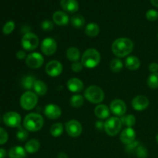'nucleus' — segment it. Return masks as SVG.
Segmentation results:
<instances>
[{
	"instance_id": "obj_1",
	"label": "nucleus",
	"mask_w": 158,
	"mask_h": 158,
	"mask_svg": "<svg viewBox=\"0 0 158 158\" xmlns=\"http://www.w3.org/2000/svg\"><path fill=\"white\" fill-rule=\"evenodd\" d=\"M112 52L119 58H123L130 55L134 49V43L128 38H118L112 44Z\"/></svg>"
},
{
	"instance_id": "obj_2",
	"label": "nucleus",
	"mask_w": 158,
	"mask_h": 158,
	"mask_svg": "<svg viewBox=\"0 0 158 158\" xmlns=\"http://www.w3.org/2000/svg\"><path fill=\"white\" fill-rule=\"evenodd\" d=\"M44 124L43 117L37 113H31L26 116L23 120V127L30 132L40 131Z\"/></svg>"
},
{
	"instance_id": "obj_3",
	"label": "nucleus",
	"mask_w": 158,
	"mask_h": 158,
	"mask_svg": "<svg viewBox=\"0 0 158 158\" xmlns=\"http://www.w3.org/2000/svg\"><path fill=\"white\" fill-rule=\"evenodd\" d=\"M101 56L98 50L94 48L88 49L83 52L81 57V63L83 66L88 69H93L98 66L100 63Z\"/></svg>"
},
{
	"instance_id": "obj_4",
	"label": "nucleus",
	"mask_w": 158,
	"mask_h": 158,
	"mask_svg": "<svg viewBox=\"0 0 158 158\" xmlns=\"http://www.w3.org/2000/svg\"><path fill=\"white\" fill-rule=\"evenodd\" d=\"M84 97L90 103L98 104L104 100L105 94L101 88L96 85H92L88 86L84 92Z\"/></svg>"
},
{
	"instance_id": "obj_5",
	"label": "nucleus",
	"mask_w": 158,
	"mask_h": 158,
	"mask_svg": "<svg viewBox=\"0 0 158 158\" xmlns=\"http://www.w3.org/2000/svg\"><path fill=\"white\" fill-rule=\"evenodd\" d=\"M122 125L123 123L119 117H109L104 123V131L108 136L114 137L120 133Z\"/></svg>"
},
{
	"instance_id": "obj_6",
	"label": "nucleus",
	"mask_w": 158,
	"mask_h": 158,
	"mask_svg": "<svg viewBox=\"0 0 158 158\" xmlns=\"http://www.w3.org/2000/svg\"><path fill=\"white\" fill-rule=\"evenodd\" d=\"M38 103V97L36 94L31 91L25 92L20 97V106L26 110L34 109Z\"/></svg>"
},
{
	"instance_id": "obj_7",
	"label": "nucleus",
	"mask_w": 158,
	"mask_h": 158,
	"mask_svg": "<svg viewBox=\"0 0 158 158\" xmlns=\"http://www.w3.org/2000/svg\"><path fill=\"white\" fill-rule=\"evenodd\" d=\"M40 43L38 36L32 32H26L22 38V46L27 51H32L37 48Z\"/></svg>"
},
{
	"instance_id": "obj_8",
	"label": "nucleus",
	"mask_w": 158,
	"mask_h": 158,
	"mask_svg": "<svg viewBox=\"0 0 158 158\" xmlns=\"http://www.w3.org/2000/svg\"><path fill=\"white\" fill-rule=\"evenodd\" d=\"M21 116L17 112L9 111L3 116V122L9 127H19L21 126Z\"/></svg>"
},
{
	"instance_id": "obj_9",
	"label": "nucleus",
	"mask_w": 158,
	"mask_h": 158,
	"mask_svg": "<svg viewBox=\"0 0 158 158\" xmlns=\"http://www.w3.org/2000/svg\"><path fill=\"white\" fill-rule=\"evenodd\" d=\"M44 58L40 52H32L26 58V64L30 69H39L43 66Z\"/></svg>"
},
{
	"instance_id": "obj_10",
	"label": "nucleus",
	"mask_w": 158,
	"mask_h": 158,
	"mask_svg": "<svg viewBox=\"0 0 158 158\" xmlns=\"http://www.w3.org/2000/svg\"><path fill=\"white\" fill-rule=\"evenodd\" d=\"M65 129L68 135L71 137H79L82 134V131H83L81 123L77 120H71L66 122L65 125Z\"/></svg>"
},
{
	"instance_id": "obj_11",
	"label": "nucleus",
	"mask_w": 158,
	"mask_h": 158,
	"mask_svg": "<svg viewBox=\"0 0 158 158\" xmlns=\"http://www.w3.org/2000/svg\"><path fill=\"white\" fill-rule=\"evenodd\" d=\"M57 49L56 42L51 37L44 39L41 43V51L46 56H52Z\"/></svg>"
},
{
	"instance_id": "obj_12",
	"label": "nucleus",
	"mask_w": 158,
	"mask_h": 158,
	"mask_svg": "<svg viewBox=\"0 0 158 158\" xmlns=\"http://www.w3.org/2000/svg\"><path fill=\"white\" fill-rule=\"evenodd\" d=\"M45 70L46 74L49 77H59L63 72V65L57 60H51L46 64Z\"/></svg>"
},
{
	"instance_id": "obj_13",
	"label": "nucleus",
	"mask_w": 158,
	"mask_h": 158,
	"mask_svg": "<svg viewBox=\"0 0 158 158\" xmlns=\"http://www.w3.org/2000/svg\"><path fill=\"white\" fill-rule=\"evenodd\" d=\"M110 110L117 117H123L127 112V105L120 99H115L111 102Z\"/></svg>"
},
{
	"instance_id": "obj_14",
	"label": "nucleus",
	"mask_w": 158,
	"mask_h": 158,
	"mask_svg": "<svg viewBox=\"0 0 158 158\" xmlns=\"http://www.w3.org/2000/svg\"><path fill=\"white\" fill-rule=\"evenodd\" d=\"M149 103L150 101L148 97L143 95H138L133 99L131 104L135 110L143 111L148 107Z\"/></svg>"
},
{
	"instance_id": "obj_15",
	"label": "nucleus",
	"mask_w": 158,
	"mask_h": 158,
	"mask_svg": "<svg viewBox=\"0 0 158 158\" xmlns=\"http://www.w3.org/2000/svg\"><path fill=\"white\" fill-rule=\"evenodd\" d=\"M44 114L47 118L51 120H56L60 118L62 114V110L60 107L57 105L50 103L46 105L44 109Z\"/></svg>"
},
{
	"instance_id": "obj_16",
	"label": "nucleus",
	"mask_w": 158,
	"mask_h": 158,
	"mask_svg": "<svg viewBox=\"0 0 158 158\" xmlns=\"http://www.w3.org/2000/svg\"><path fill=\"white\" fill-rule=\"evenodd\" d=\"M120 141L124 144L128 145L135 141L136 132L132 127H127L123 130L120 135Z\"/></svg>"
},
{
	"instance_id": "obj_17",
	"label": "nucleus",
	"mask_w": 158,
	"mask_h": 158,
	"mask_svg": "<svg viewBox=\"0 0 158 158\" xmlns=\"http://www.w3.org/2000/svg\"><path fill=\"white\" fill-rule=\"evenodd\" d=\"M68 89L70 92L77 94V93L81 92L83 89V83L78 78L73 77L70 78L66 83Z\"/></svg>"
},
{
	"instance_id": "obj_18",
	"label": "nucleus",
	"mask_w": 158,
	"mask_h": 158,
	"mask_svg": "<svg viewBox=\"0 0 158 158\" xmlns=\"http://www.w3.org/2000/svg\"><path fill=\"white\" fill-rule=\"evenodd\" d=\"M60 6L69 13H75L79 9V3L77 0H61Z\"/></svg>"
},
{
	"instance_id": "obj_19",
	"label": "nucleus",
	"mask_w": 158,
	"mask_h": 158,
	"mask_svg": "<svg viewBox=\"0 0 158 158\" xmlns=\"http://www.w3.org/2000/svg\"><path fill=\"white\" fill-rule=\"evenodd\" d=\"M52 20L57 26H66L69 21V18L67 14L62 11H56L52 15Z\"/></svg>"
},
{
	"instance_id": "obj_20",
	"label": "nucleus",
	"mask_w": 158,
	"mask_h": 158,
	"mask_svg": "<svg viewBox=\"0 0 158 158\" xmlns=\"http://www.w3.org/2000/svg\"><path fill=\"white\" fill-rule=\"evenodd\" d=\"M110 110L107 106L104 104H99L94 109V114L97 118L100 120H105L108 119L110 117Z\"/></svg>"
},
{
	"instance_id": "obj_21",
	"label": "nucleus",
	"mask_w": 158,
	"mask_h": 158,
	"mask_svg": "<svg viewBox=\"0 0 158 158\" xmlns=\"http://www.w3.org/2000/svg\"><path fill=\"white\" fill-rule=\"evenodd\" d=\"M125 66L130 70H137L140 66V60L135 56H129L125 60Z\"/></svg>"
},
{
	"instance_id": "obj_22",
	"label": "nucleus",
	"mask_w": 158,
	"mask_h": 158,
	"mask_svg": "<svg viewBox=\"0 0 158 158\" xmlns=\"http://www.w3.org/2000/svg\"><path fill=\"white\" fill-rule=\"evenodd\" d=\"M26 151L25 148L21 146H15L9 151V158H26Z\"/></svg>"
},
{
	"instance_id": "obj_23",
	"label": "nucleus",
	"mask_w": 158,
	"mask_h": 158,
	"mask_svg": "<svg viewBox=\"0 0 158 158\" xmlns=\"http://www.w3.org/2000/svg\"><path fill=\"white\" fill-rule=\"evenodd\" d=\"M40 143L36 139H32L26 142L25 144V150L29 154H34L40 150Z\"/></svg>"
},
{
	"instance_id": "obj_24",
	"label": "nucleus",
	"mask_w": 158,
	"mask_h": 158,
	"mask_svg": "<svg viewBox=\"0 0 158 158\" xmlns=\"http://www.w3.org/2000/svg\"><path fill=\"white\" fill-rule=\"evenodd\" d=\"M66 57L69 61L73 62V63L79 61L80 57V49L75 46H71L66 50Z\"/></svg>"
},
{
	"instance_id": "obj_25",
	"label": "nucleus",
	"mask_w": 158,
	"mask_h": 158,
	"mask_svg": "<svg viewBox=\"0 0 158 158\" xmlns=\"http://www.w3.org/2000/svg\"><path fill=\"white\" fill-rule=\"evenodd\" d=\"M100 32V26L96 23H89L86 25L85 33L89 37H96Z\"/></svg>"
},
{
	"instance_id": "obj_26",
	"label": "nucleus",
	"mask_w": 158,
	"mask_h": 158,
	"mask_svg": "<svg viewBox=\"0 0 158 158\" xmlns=\"http://www.w3.org/2000/svg\"><path fill=\"white\" fill-rule=\"evenodd\" d=\"M33 89L36 95L44 96L47 93L48 86L44 82L41 81V80H36L34 84Z\"/></svg>"
},
{
	"instance_id": "obj_27",
	"label": "nucleus",
	"mask_w": 158,
	"mask_h": 158,
	"mask_svg": "<svg viewBox=\"0 0 158 158\" xmlns=\"http://www.w3.org/2000/svg\"><path fill=\"white\" fill-rule=\"evenodd\" d=\"M85 18L80 14H76L73 15L70 19L71 25L76 29H81L85 25Z\"/></svg>"
},
{
	"instance_id": "obj_28",
	"label": "nucleus",
	"mask_w": 158,
	"mask_h": 158,
	"mask_svg": "<svg viewBox=\"0 0 158 158\" xmlns=\"http://www.w3.org/2000/svg\"><path fill=\"white\" fill-rule=\"evenodd\" d=\"M35 81H36V80H35V77H32V76H26V77H23V79L22 80V86H23V87L24 88V89H31L33 88Z\"/></svg>"
},
{
	"instance_id": "obj_29",
	"label": "nucleus",
	"mask_w": 158,
	"mask_h": 158,
	"mask_svg": "<svg viewBox=\"0 0 158 158\" xmlns=\"http://www.w3.org/2000/svg\"><path fill=\"white\" fill-rule=\"evenodd\" d=\"M63 125L61 123H56L50 127V134L52 137H59L63 133Z\"/></svg>"
},
{
	"instance_id": "obj_30",
	"label": "nucleus",
	"mask_w": 158,
	"mask_h": 158,
	"mask_svg": "<svg viewBox=\"0 0 158 158\" xmlns=\"http://www.w3.org/2000/svg\"><path fill=\"white\" fill-rule=\"evenodd\" d=\"M84 103V98L80 94H75L70 98V105L73 107L79 108L83 106Z\"/></svg>"
},
{
	"instance_id": "obj_31",
	"label": "nucleus",
	"mask_w": 158,
	"mask_h": 158,
	"mask_svg": "<svg viewBox=\"0 0 158 158\" xmlns=\"http://www.w3.org/2000/svg\"><path fill=\"white\" fill-rule=\"evenodd\" d=\"M122 123L127 127H132L136 123V118L133 114H127V115H123L120 118Z\"/></svg>"
},
{
	"instance_id": "obj_32",
	"label": "nucleus",
	"mask_w": 158,
	"mask_h": 158,
	"mask_svg": "<svg viewBox=\"0 0 158 158\" xmlns=\"http://www.w3.org/2000/svg\"><path fill=\"white\" fill-rule=\"evenodd\" d=\"M148 86L151 89H157L158 88V73H153L148 77Z\"/></svg>"
},
{
	"instance_id": "obj_33",
	"label": "nucleus",
	"mask_w": 158,
	"mask_h": 158,
	"mask_svg": "<svg viewBox=\"0 0 158 158\" xmlns=\"http://www.w3.org/2000/svg\"><path fill=\"white\" fill-rule=\"evenodd\" d=\"M123 64L122 63L121 60L120 59H114L112 61L110 62V68L111 71L114 73H119L122 69H123Z\"/></svg>"
},
{
	"instance_id": "obj_34",
	"label": "nucleus",
	"mask_w": 158,
	"mask_h": 158,
	"mask_svg": "<svg viewBox=\"0 0 158 158\" xmlns=\"http://www.w3.org/2000/svg\"><path fill=\"white\" fill-rule=\"evenodd\" d=\"M28 136H29V133L26 129H25L24 127L19 126L18 127V131L16 133V137L20 142H23L25 140H26V139L28 138Z\"/></svg>"
},
{
	"instance_id": "obj_35",
	"label": "nucleus",
	"mask_w": 158,
	"mask_h": 158,
	"mask_svg": "<svg viewBox=\"0 0 158 158\" xmlns=\"http://www.w3.org/2000/svg\"><path fill=\"white\" fill-rule=\"evenodd\" d=\"M137 158H147L148 156V151L143 145L140 144L135 152Z\"/></svg>"
},
{
	"instance_id": "obj_36",
	"label": "nucleus",
	"mask_w": 158,
	"mask_h": 158,
	"mask_svg": "<svg viewBox=\"0 0 158 158\" xmlns=\"http://www.w3.org/2000/svg\"><path fill=\"white\" fill-rule=\"evenodd\" d=\"M14 29H15V23L13 21H9L3 26L2 32L5 35H9L13 32Z\"/></svg>"
},
{
	"instance_id": "obj_37",
	"label": "nucleus",
	"mask_w": 158,
	"mask_h": 158,
	"mask_svg": "<svg viewBox=\"0 0 158 158\" xmlns=\"http://www.w3.org/2000/svg\"><path fill=\"white\" fill-rule=\"evenodd\" d=\"M140 142L137 141V140H135V141H134L133 143L127 145L126 148H125L126 152L128 153V154H135L136 150H137V148L140 146Z\"/></svg>"
},
{
	"instance_id": "obj_38",
	"label": "nucleus",
	"mask_w": 158,
	"mask_h": 158,
	"mask_svg": "<svg viewBox=\"0 0 158 158\" xmlns=\"http://www.w3.org/2000/svg\"><path fill=\"white\" fill-rule=\"evenodd\" d=\"M53 23L49 19H46L41 23V28L45 32H50L53 29Z\"/></svg>"
},
{
	"instance_id": "obj_39",
	"label": "nucleus",
	"mask_w": 158,
	"mask_h": 158,
	"mask_svg": "<svg viewBox=\"0 0 158 158\" xmlns=\"http://www.w3.org/2000/svg\"><path fill=\"white\" fill-rule=\"evenodd\" d=\"M146 18L151 22L156 21L158 19V12L154 9H150L146 12Z\"/></svg>"
},
{
	"instance_id": "obj_40",
	"label": "nucleus",
	"mask_w": 158,
	"mask_h": 158,
	"mask_svg": "<svg viewBox=\"0 0 158 158\" xmlns=\"http://www.w3.org/2000/svg\"><path fill=\"white\" fill-rule=\"evenodd\" d=\"M9 135L8 133L3 128L0 127V145L5 144L8 141Z\"/></svg>"
},
{
	"instance_id": "obj_41",
	"label": "nucleus",
	"mask_w": 158,
	"mask_h": 158,
	"mask_svg": "<svg viewBox=\"0 0 158 158\" xmlns=\"http://www.w3.org/2000/svg\"><path fill=\"white\" fill-rule=\"evenodd\" d=\"M83 67H84V66H83V63H82L81 62L79 61L74 62V63H73L72 65H71V69L75 73H79L80 72V71H82Z\"/></svg>"
},
{
	"instance_id": "obj_42",
	"label": "nucleus",
	"mask_w": 158,
	"mask_h": 158,
	"mask_svg": "<svg viewBox=\"0 0 158 158\" xmlns=\"http://www.w3.org/2000/svg\"><path fill=\"white\" fill-rule=\"evenodd\" d=\"M149 70L151 73H157L158 71V64L157 63H151L149 65Z\"/></svg>"
},
{
	"instance_id": "obj_43",
	"label": "nucleus",
	"mask_w": 158,
	"mask_h": 158,
	"mask_svg": "<svg viewBox=\"0 0 158 158\" xmlns=\"http://www.w3.org/2000/svg\"><path fill=\"white\" fill-rule=\"evenodd\" d=\"M95 127L98 131H103L104 129V122H103L102 120H98L95 123Z\"/></svg>"
},
{
	"instance_id": "obj_44",
	"label": "nucleus",
	"mask_w": 158,
	"mask_h": 158,
	"mask_svg": "<svg viewBox=\"0 0 158 158\" xmlns=\"http://www.w3.org/2000/svg\"><path fill=\"white\" fill-rule=\"evenodd\" d=\"M16 57L19 60H24L26 58V52L23 50H19L16 52Z\"/></svg>"
},
{
	"instance_id": "obj_45",
	"label": "nucleus",
	"mask_w": 158,
	"mask_h": 158,
	"mask_svg": "<svg viewBox=\"0 0 158 158\" xmlns=\"http://www.w3.org/2000/svg\"><path fill=\"white\" fill-rule=\"evenodd\" d=\"M6 151L3 148H0V158H5L6 156Z\"/></svg>"
},
{
	"instance_id": "obj_46",
	"label": "nucleus",
	"mask_w": 158,
	"mask_h": 158,
	"mask_svg": "<svg viewBox=\"0 0 158 158\" xmlns=\"http://www.w3.org/2000/svg\"><path fill=\"white\" fill-rule=\"evenodd\" d=\"M57 158H68V157H67V155H66L64 152H61L59 154L58 157Z\"/></svg>"
},
{
	"instance_id": "obj_47",
	"label": "nucleus",
	"mask_w": 158,
	"mask_h": 158,
	"mask_svg": "<svg viewBox=\"0 0 158 158\" xmlns=\"http://www.w3.org/2000/svg\"><path fill=\"white\" fill-rule=\"evenodd\" d=\"M151 2L153 6L158 8V0H151Z\"/></svg>"
},
{
	"instance_id": "obj_48",
	"label": "nucleus",
	"mask_w": 158,
	"mask_h": 158,
	"mask_svg": "<svg viewBox=\"0 0 158 158\" xmlns=\"http://www.w3.org/2000/svg\"><path fill=\"white\" fill-rule=\"evenodd\" d=\"M156 140H157V143H158V134H157V135L156 136Z\"/></svg>"
},
{
	"instance_id": "obj_49",
	"label": "nucleus",
	"mask_w": 158,
	"mask_h": 158,
	"mask_svg": "<svg viewBox=\"0 0 158 158\" xmlns=\"http://www.w3.org/2000/svg\"><path fill=\"white\" fill-rule=\"evenodd\" d=\"M157 40H158V34H157Z\"/></svg>"
}]
</instances>
